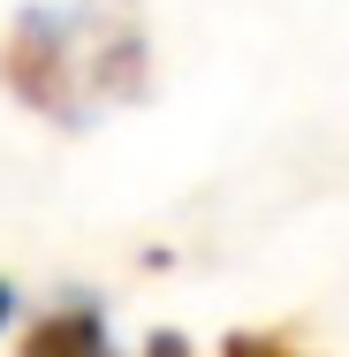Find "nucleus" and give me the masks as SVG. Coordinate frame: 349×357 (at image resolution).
<instances>
[{"mask_svg": "<svg viewBox=\"0 0 349 357\" xmlns=\"http://www.w3.org/2000/svg\"><path fill=\"white\" fill-rule=\"evenodd\" d=\"M0 84L31 114L84 130L99 107H137L152 84V38L137 0H38L0 38Z\"/></svg>", "mask_w": 349, "mask_h": 357, "instance_id": "obj_1", "label": "nucleus"}, {"mask_svg": "<svg viewBox=\"0 0 349 357\" xmlns=\"http://www.w3.org/2000/svg\"><path fill=\"white\" fill-rule=\"evenodd\" d=\"M144 357H190V342H183V335H175V327H160V335H152V342H144Z\"/></svg>", "mask_w": 349, "mask_h": 357, "instance_id": "obj_4", "label": "nucleus"}, {"mask_svg": "<svg viewBox=\"0 0 349 357\" xmlns=\"http://www.w3.org/2000/svg\"><path fill=\"white\" fill-rule=\"evenodd\" d=\"M23 357H114V342H107V319L91 304H54L23 335Z\"/></svg>", "mask_w": 349, "mask_h": 357, "instance_id": "obj_2", "label": "nucleus"}, {"mask_svg": "<svg viewBox=\"0 0 349 357\" xmlns=\"http://www.w3.org/2000/svg\"><path fill=\"white\" fill-rule=\"evenodd\" d=\"M220 357H304L296 342H281V335H228Z\"/></svg>", "mask_w": 349, "mask_h": 357, "instance_id": "obj_3", "label": "nucleus"}, {"mask_svg": "<svg viewBox=\"0 0 349 357\" xmlns=\"http://www.w3.org/2000/svg\"><path fill=\"white\" fill-rule=\"evenodd\" d=\"M8 312H15V289L0 282V327H8Z\"/></svg>", "mask_w": 349, "mask_h": 357, "instance_id": "obj_5", "label": "nucleus"}]
</instances>
